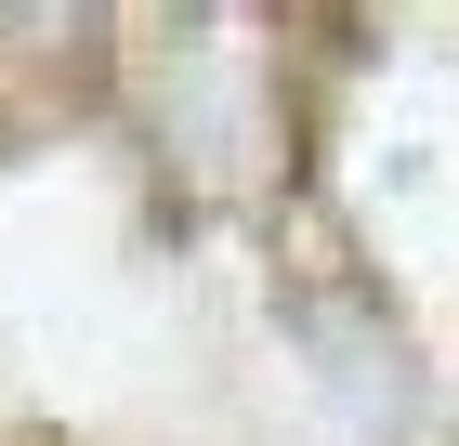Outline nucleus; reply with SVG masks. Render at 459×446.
I'll return each instance as SVG.
<instances>
[]
</instances>
